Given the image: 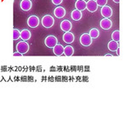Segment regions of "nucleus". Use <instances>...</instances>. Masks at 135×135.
I'll use <instances>...</instances> for the list:
<instances>
[{
  "instance_id": "nucleus-1",
  "label": "nucleus",
  "mask_w": 135,
  "mask_h": 135,
  "mask_svg": "<svg viewBox=\"0 0 135 135\" xmlns=\"http://www.w3.org/2000/svg\"><path fill=\"white\" fill-rule=\"evenodd\" d=\"M16 49L18 52H20L23 55V54H25L28 52V51H29V45H28V43L26 41L22 40V41H20L17 44Z\"/></svg>"
},
{
  "instance_id": "nucleus-2",
  "label": "nucleus",
  "mask_w": 135,
  "mask_h": 135,
  "mask_svg": "<svg viewBox=\"0 0 135 135\" xmlns=\"http://www.w3.org/2000/svg\"><path fill=\"white\" fill-rule=\"evenodd\" d=\"M54 25V18L51 15H45L42 18V25L45 28H51Z\"/></svg>"
},
{
  "instance_id": "nucleus-3",
  "label": "nucleus",
  "mask_w": 135,
  "mask_h": 135,
  "mask_svg": "<svg viewBox=\"0 0 135 135\" xmlns=\"http://www.w3.org/2000/svg\"><path fill=\"white\" fill-rule=\"evenodd\" d=\"M45 44L48 48H53L56 45H58V38L55 36L50 35L45 38Z\"/></svg>"
},
{
  "instance_id": "nucleus-4",
  "label": "nucleus",
  "mask_w": 135,
  "mask_h": 135,
  "mask_svg": "<svg viewBox=\"0 0 135 135\" xmlns=\"http://www.w3.org/2000/svg\"><path fill=\"white\" fill-rule=\"evenodd\" d=\"M80 43L84 46H89L93 43V38H91L88 33H84L80 37Z\"/></svg>"
},
{
  "instance_id": "nucleus-5",
  "label": "nucleus",
  "mask_w": 135,
  "mask_h": 135,
  "mask_svg": "<svg viewBox=\"0 0 135 135\" xmlns=\"http://www.w3.org/2000/svg\"><path fill=\"white\" fill-rule=\"evenodd\" d=\"M27 24L31 28H36L39 25V18L35 15L30 16L27 20Z\"/></svg>"
},
{
  "instance_id": "nucleus-6",
  "label": "nucleus",
  "mask_w": 135,
  "mask_h": 135,
  "mask_svg": "<svg viewBox=\"0 0 135 135\" xmlns=\"http://www.w3.org/2000/svg\"><path fill=\"white\" fill-rule=\"evenodd\" d=\"M101 15L104 17L105 18H109L113 15V10L108 5H105L101 8Z\"/></svg>"
},
{
  "instance_id": "nucleus-7",
  "label": "nucleus",
  "mask_w": 135,
  "mask_h": 135,
  "mask_svg": "<svg viewBox=\"0 0 135 135\" xmlns=\"http://www.w3.org/2000/svg\"><path fill=\"white\" fill-rule=\"evenodd\" d=\"M53 13H54V15H55L56 18H62L65 16V9L62 6H58V7L55 8Z\"/></svg>"
},
{
  "instance_id": "nucleus-8",
  "label": "nucleus",
  "mask_w": 135,
  "mask_h": 135,
  "mask_svg": "<svg viewBox=\"0 0 135 135\" xmlns=\"http://www.w3.org/2000/svg\"><path fill=\"white\" fill-rule=\"evenodd\" d=\"M86 9L90 12H95L98 10V4L95 0H89L86 2Z\"/></svg>"
},
{
  "instance_id": "nucleus-9",
  "label": "nucleus",
  "mask_w": 135,
  "mask_h": 135,
  "mask_svg": "<svg viewBox=\"0 0 135 135\" xmlns=\"http://www.w3.org/2000/svg\"><path fill=\"white\" fill-rule=\"evenodd\" d=\"M31 6H32V4H31V0H22L20 3V7L25 11H30L31 9Z\"/></svg>"
},
{
  "instance_id": "nucleus-10",
  "label": "nucleus",
  "mask_w": 135,
  "mask_h": 135,
  "mask_svg": "<svg viewBox=\"0 0 135 135\" xmlns=\"http://www.w3.org/2000/svg\"><path fill=\"white\" fill-rule=\"evenodd\" d=\"M113 25V23L109 18H104L100 21V27L104 30H109Z\"/></svg>"
},
{
  "instance_id": "nucleus-11",
  "label": "nucleus",
  "mask_w": 135,
  "mask_h": 135,
  "mask_svg": "<svg viewBox=\"0 0 135 135\" xmlns=\"http://www.w3.org/2000/svg\"><path fill=\"white\" fill-rule=\"evenodd\" d=\"M63 40L66 44H71L74 41V35L70 31H66L64 35H63Z\"/></svg>"
},
{
  "instance_id": "nucleus-12",
  "label": "nucleus",
  "mask_w": 135,
  "mask_h": 135,
  "mask_svg": "<svg viewBox=\"0 0 135 135\" xmlns=\"http://www.w3.org/2000/svg\"><path fill=\"white\" fill-rule=\"evenodd\" d=\"M71 23L69 21V20H64V21L61 22V24H60V28H61L62 31H70L71 29Z\"/></svg>"
},
{
  "instance_id": "nucleus-13",
  "label": "nucleus",
  "mask_w": 135,
  "mask_h": 135,
  "mask_svg": "<svg viewBox=\"0 0 135 135\" xmlns=\"http://www.w3.org/2000/svg\"><path fill=\"white\" fill-rule=\"evenodd\" d=\"M75 7L76 10H79L80 11H84L86 9V2L85 0H77L75 3Z\"/></svg>"
},
{
  "instance_id": "nucleus-14",
  "label": "nucleus",
  "mask_w": 135,
  "mask_h": 135,
  "mask_svg": "<svg viewBox=\"0 0 135 135\" xmlns=\"http://www.w3.org/2000/svg\"><path fill=\"white\" fill-rule=\"evenodd\" d=\"M31 31L29 30H26V29H24L23 31H21V32H20V38H22V40H24V41H27V40H29L31 38Z\"/></svg>"
},
{
  "instance_id": "nucleus-15",
  "label": "nucleus",
  "mask_w": 135,
  "mask_h": 135,
  "mask_svg": "<svg viewBox=\"0 0 135 135\" xmlns=\"http://www.w3.org/2000/svg\"><path fill=\"white\" fill-rule=\"evenodd\" d=\"M53 53L56 56H61L64 53V47L61 45H56L53 47Z\"/></svg>"
},
{
  "instance_id": "nucleus-16",
  "label": "nucleus",
  "mask_w": 135,
  "mask_h": 135,
  "mask_svg": "<svg viewBox=\"0 0 135 135\" xmlns=\"http://www.w3.org/2000/svg\"><path fill=\"white\" fill-rule=\"evenodd\" d=\"M71 18H73V20H75V21H79V20H80L82 18V12L79 10H74L71 11Z\"/></svg>"
},
{
  "instance_id": "nucleus-17",
  "label": "nucleus",
  "mask_w": 135,
  "mask_h": 135,
  "mask_svg": "<svg viewBox=\"0 0 135 135\" xmlns=\"http://www.w3.org/2000/svg\"><path fill=\"white\" fill-rule=\"evenodd\" d=\"M107 47L111 51H115L117 49L119 48V43L116 41H113V40H111V41L108 43Z\"/></svg>"
},
{
  "instance_id": "nucleus-18",
  "label": "nucleus",
  "mask_w": 135,
  "mask_h": 135,
  "mask_svg": "<svg viewBox=\"0 0 135 135\" xmlns=\"http://www.w3.org/2000/svg\"><path fill=\"white\" fill-rule=\"evenodd\" d=\"M73 53H74V49L73 46H71V45H67V46L64 47V54L65 56H67V57L73 56Z\"/></svg>"
},
{
  "instance_id": "nucleus-19",
  "label": "nucleus",
  "mask_w": 135,
  "mask_h": 135,
  "mask_svg": "<svg viewBox=\"0 0 135 135\" xmlns=\"http://www.w3.org/2000/svg\"><path fill=\"white\" fill-rule=\"evenodd\" d=\"M89 35L91 38H98L99 36V31L96 29V28H93V29H91L90 31H89Z\"/></svg>"
},
{
  "instance_id": "nucleus-20",
  "label": "nucleus",
  "mask_w": 135,
  "mask_h": 135,
  "mask_svg": "<svg viewBox=\"0 0 135 135\" xmlns=\"http://www.w3.org/2000/svg\"><path fill=\"white\" fill-rule=\"evenodd\" d=\"M112 38L113 41L119 42V31H114L112 34Z\"/></svg>"
},
{
  "instance_id": "nucleus-21",
  "label": "nucleus",
  "mask_w": 135,
  "mask_h": 135,
  "mask_svg": "<svg viewBox=\"0 0 135 135\" xmlns=\"http://www.w3.org/2000/svg\"><path fill=\"white\" fill-rule=\"evenodd\" d=\"M20 38V31L16 29V28H14L13 29V40H18Z\"/></svg>"
},
{
  "instance_id": "nucleus-22",
  "label": "nucleus",
  "mask_w": 135,
  "mask_h": 135,
  "mask_svg": "<svg viewBox=\"0 0 135 135\" xmlns=\"http://www.w3.org/2000/svg\"><path fill=\"white\" fill-rule=\"evenodd\" d=\"M98 6H105V5H106V4H107V0H95Z\"/></svg>"
},
{
  "instance_id": "nucleus-23",
  "label": "nucleus",
  "mask_w": 135,
  "mask_h": 135,
  "mask_svg": "<svg viewBox=\"0 0 135 135\" xmlns=\"http://www.w3.org/2000/svg\"><path fill=\"white\" fill-rule=\"evenodd\" d=\"M51 2H52V4H55V5H59V4L63 2V0H51Z\"/></svg>"
},
{
  "instance_id": "nucleus-24",
  "label": "nucleus",
  "mask_w": 135,
  "mask_h": 135,
  "mask_svg": "<svg viewBox=\"0 0 135 135\" xmlns=\"http://www.w3.org/2000/svg\"><path fill=\"white\" fill-rule=\"evenodd\" d=\"M13 56H22V54L20 52H18V51H17V52L13 53Z\"/></svg>"
},
{
  "instance_id": "nucleus-25",
  "label": "nucleus",
  "mask_w": 135,
  "mask_h": 135,
  "mask_svg": "<svg viewBox=\"0 0 135 135\" xmlns=\"http://www.w3.org/2000/svg\"><path fill=\"white\" fill-rule=\"evenodd\" d=\"M115 51H116L117 55H118V56H119V48H118V49H117V50H116Z\"/></svg>"
},
{
  "instance_id": "nucleus-26",
  "label": "nucleus",
  "mask_w": 135,
  "mask_h": 135,
  "mask_svg": "<svg viewBox=\"0 0 135 135\" xmlns=\"http://www.w3.org/2000/svg\"><path fill=\"white\" fill-rule=\"evenodd\" d=\"M113 1L114 3H117V4H119V0H113Z\"/></svg>"
},
{
  "instance_id": "nucleus-27",
  "label": "nucleus",
  "mask_w": 135,
  "mask_h": 135,
  "mask_svg": "<svg viewBox=\"0 0 135 135\" xmlns=\"http://www.w3.org/2000/svg\"><path fill=\"white\" fill-rule=\"evenodd\" d=\"M105 56L106 57H110V56H113V55H111V54H105Z\"/></svg>"
}]
</instances>
